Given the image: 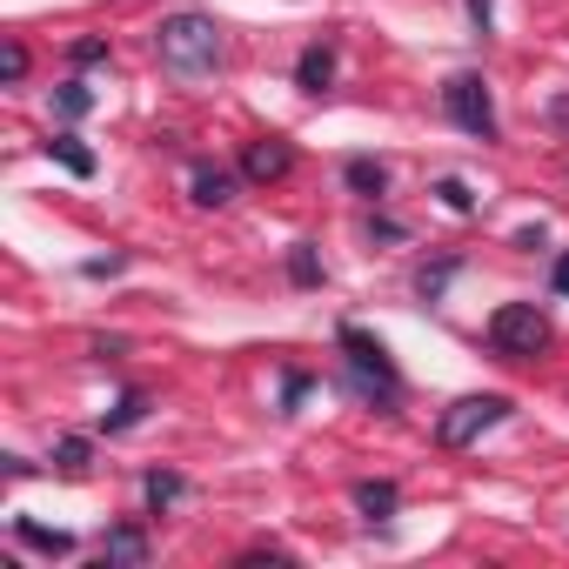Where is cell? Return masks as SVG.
<instances>
[{"label": "cell", "mask_w": 569, "mask_h": 569, "mask_svg": "<svg viewBox=\"0 0 569 569\" xmlns=\"http://www.w3.org/2000/svg\"><path fill=\"white\" fill-rule=\"evenodd\" d=\"M309 389H316L309 376H281V416H296V402H302Z\"/></svg>", "instance_id": "7402d4cb"}, {"label": "cell", "mask_w": 569, "mask_h": 569, "mask_svg": "<svg viewBox=\"0 0 569 569\" xmlns=\"http://www.w3.org/2000/svg\"><path fill=\"white\" fill-rule=\"evenodd\" d=\"M54 469H61V476H88V469H94V442H88V436H61V442H54Z\"/></svg>", "instance_id": "4fadbf2b"}, {"label": "cell", "mask_w": 569, "mask_h": 569, "mask_svg": "<svg viewBox=\"0 0 569 569\" xmlns=\"http://www.w3.org/2000/svg\"><path fill=\"white\" fill-rule=\"evenodd\" d=\"M188 188H194V208H228V201H234V174H228L221 161H194Z\"/></svg>", "instance_id": "ba28073f"}, {"label": "cell", "mask_w": 569, "mask_h": 569, "mask_svg": "<svg viewBox=\"0 0 569 569\" xmlns=\"http://www.w3.org/2000/svg\"><path fill=\"white\" fill-rule=\"evenodd\" d=\"M296 88H302V94H329V88H336V48H329V41L302 48V61H296Z\"/></svg>", "instance_id": "52a82bcc"}, {"label": "cell", "mask_w": 569, "mask_h": 569, "mask_svg": "<svg viewBox=\"0 0 569 569\" xmlns=\"http://www.w3.org/2000/svg\"><path fill=\"white\" fill-rule=\"evenodd\" d=\"M289 168H296V148L281 141V134H268V141H248V148H241V174H248V181H281Z\"/></svg>", "instance_id": "8992f818"}, {"label": "cell", "mask_w": 569, "mask_h": 569, "mask_svg": "<svg viewBox=\"0 0 569 569\" xmlns=\"http://www.w3.org/2000/svg\"><path fill=\"white\" fill-rule=\"evenodd\" d=\"M456 268H462V261H436V268H422V274H416V296H422V302H442V289L456 281Z\"/></svg>", "instance_id": "d6986e66"}, {"label": "cell", "mask_w": 569, "mask_h": 569, "mask_svg": "<svg viewBox=\"0 0 569 569\" xmlns=\"http://www.w3.org/2000/svg\"><path fill=\"white\" fill-rule=\"evenodd\" d=\"M21 74H28V48L8 41V48H0V81H21Z\"/></svg>", "instance_id": "44dd1931"}, {"label": "cell", "mask_w": 569, "mask_h": 569, "mask_svg": "<svg viewBox=\"0 0 569 569\" xmlns=\"http://www.w3.org/2000/svg\"><path fill=\"white\" fill-rule=\"evenodd\" d=\"M154 54H161V68L181 74V81L214 74V68H221V28H214L208 14H161V28H154Z\"/></svg>", "instance_id": "6da1fadb"}, {"label": "cell", "mask_w": 569, "mask_h": 569, "mask_svg": "<svg viewBox=\"0 0 569 569\" xmlns=\"http://www.w3.org/2000/svg\"><path fill=\"white\" fill-rule=\"evenodd\" d=\"M68 54H74L81 68H94V61H108V41H94V34H81V41H74Z\"/></svg>", "instance_id": "603a6c76"}, {"label": "cell", "mask_w": 569, "mask_h": 569, "mask_svg": "<svg viewBox=\"0 0 569 569\" xmlns=\"http://www.w3.org/2000/svg\"><path fill=\"white\" fill-rule=\"evenodd\" d=\"M442 114H449L462 134H476V141H496V134H502L496 101H489V81H482V74H469V68L442 81Z\"/></svg>", "instance_id": "3957f363"}, {"label": "cell", "mask_w": 569, "mask_h": 569, "mask_svg": "<svg viewBox=\"0 0 569 569\" xmlns=\"http://www.w3.org/2000/svg\"><path fill=\"white\" fill-rule=\"evenodd\" d=\"M336 342H342V362H349L356 389H362L376 409H396V402H402V376H396L389 349H382L369 329H356V322H342V329H336Z\"/></svg>", "instance_id": "7a4b0ae2"}, {"label": "cell", "mask_w": 569, "mask_h": 569, "mask_svg": "<svg viewBox=\"0 0 569 569\" xmlns=\"http://www.w3.org/2000/svg\"><path fill=\"white\" fill-rule=\"evenodd\" d=\"M349 502H356L369 522H389V516L402 509V489H396V482H376V476H362V482L349 489Z\"/></svg>", "instance_id": "9c48e42d"}, {"label": "cell", "mask_w": 569, "mask_h": 569, "mask_svg": "<svg viewBox=\"0 0 569 569\" xmlns=\"http://www.w3.org/2000/svg\"><path fill=\"white\" fill-rule=\"evenodd\" d=\"M369 234H376V241H402V221H389V214H382V221H369Z\"/></svg>", "instance_id": "d4e9b609"}, {"label": "cell", "mask_w": 569, "mask_h": 569, "mask_svg": "<svg viewBox=\"0 0 569 569\" xmlns=\"http://www.w3.org/2000/svg\"><path fill=\"white\" fill-rule=\"evenodd\" d=\"M489 349L509 356V362L542 356V349H549V322H542V309H536V302H502V309L489 316Z\"/></svg>", "instance_id": "277c9868"}, {"label": "cell", "mask_w": 569, "mask_h": 569, "mask_svg": "<svg viewBox=\"0 0 569 569\" xmlns=\"http://www.w3.org/2000/svg\"><path fill=\"white\" fill-rule=\"evenodd\" d=\"M181 489H188V482H181L174 469H148V482H141V496H148V509H154V516H161L168 502H181Z\"/></svg>", "instance_id": "2e32d148"}, {"label": "cell", "mask_w": 569, "mask_h": 569, "mask_svg": "<svg viewBox=\"0 0 569 569\" xmlns=\"http://www.w3.org/2000/svg\"><path fill=\"white\" fill-rule=\"evenodd\" d=\"M134 422H148V396H141V389H128V396L101 416V429H108V436H121V429H134Z\"/></svg>", "instance_id": "9a60e30c"}, {"label": "cell", "mask_w": 569, "mask_h": 569, "mask_svg": "<svg viewBox=\"0 0 569 569\" xmlns=\"http://www.w3.org/2000/svg\"><path fill=\"white\" fill-rule=\"evenodd\" d=\"M436 194H442V208H449V214H476V194H469V181L442 174V181H436Z\"/></svg>", "instance_id": "ffe728a7"}, {"label": "cell", "mask_w": 569, "mask_h": 569, "mask_svg": "<svg viewBox=\"0 0 569 569\" xmlns=\"http://www.w3.org/2000/svg\"><path fill=\"white\" fill-rule=\"evenodd\" d=\"M469 21H476V28L489 34V0H469Z\"/></svg>", "instance_id": "484cf974"}, {"label": "cell", "mask_w": 569, "mask_h": 569, "mask_svg": "<svg viewBox=\"0 0 569 569\" xmlns=\"http://www.w3.org/2000/svg\"><path fill=\"white\" fill-rule=\"evenodd\" d=\"M289 281H296V289H322V254H316V241H296L289 248Z\"/></svg>", "instance_id": "5bb4252c"}, {"label": "cell", "mask_w": 569, "mask_h": 569, "mask_svg": "<svg viewBox=\"0 0 569 569\" xmlns=\"http://www.w3.org/2000/svg\"><path fill=\"white\" fill-rule=\"evenodd\" d=\"M556 296H569V254L556 261Z\"/></svg>", "instance_id": "4316f807"}, {"label": "cell", "mask_w": 569, "mask_h": 569, "mask_svg": "<svg viewBox=\"0 0 569 569\" xmlns=\"http://www.w3.org/2000/svg\"><path fill=\"white\" fill-rule=\"evenodd\" d=\"M14 536H21L28 549H41V556H74V536H68V529H48V522H34V516H14Z\"/></svg>", "instance_id": "8fae6325"}, {"label": "cell", "mask_w": 569, "mask_h": 569, "mask_svg": "<svg viewBox=\"0 0 569 569\" xmlns=\"http://www.w3.org/2000/svg\"><path fill=\"white\" fill-rule=\"evenodd\" d=\"M54 108H61L68 121H81V114H94V88H88V81H61V88H54Z\"/></svg>", "instance_id": "ac0fdd59"}, {"label": "cell", "mask_w": 569, "mask_h": 569, "mask_svg": "<svg viewBox=\"0 0 569 569\" xmlns=\"http://www.w3.org/2000/svg\"><path fill=\"white\" fill-rule=\"evenodd\" d=\"M101 562H121V569H141V562H148V536H141L134 522H121V529H108V536H101Z\"/></svg>", "instance_id": "30bf717a"}, {"label": "cell", "mask_w": 569, "mask_h": 569, "mask_svg": "<svg viewBox=\"0 0 569 569\" xmlns=\"http://www.w3.org/2000/svg\"><path fill=\"white\" fill-rule=\"evenodd\" d=\"M502 416H509V396H462V402H449V409L436 416V442H442V449H469V442L489 436Z\"/></svg>", "instance_id": "5b68a950"}, {"label": "cell", "mask_w": 569, "mask_h": 569, "mask_svg": "<svg viewBox=\"0 0 569 569\" xmlns=\"http://www.w3.org/2000/svg\"><path fill=\"white\" fill-rule=\"evenodd\" d=\"M48 154H54V161H61L68 174H81V181L94 174V154H88V148H81L74 134H54V141H48Z\"/></svg>", "instance_id": "e0dca14e"}, {"label": "cell", "mask_w": 569, "mask_h": 569, "mask_svg": "<svg viewBox=\"0 0 569 569\" xmlns=\"http://www.w3.org/2000/svg\"><path fill=\"white\" fill-rule=\"evenodd\" d=\"M342 181H349L356 194H369V201H376V194L389 188V168H382V161H369V154H356V161L342 168Z\"/></svg>", "instance_id": "7c38bea8"}, {"label": "cell", "mask_w": 569, "mask_h": 569, "mask_svg": "<svg viewBox=\"0 0 569 569\" xmlns=\"http://www.w3.org/2000/svg\"><path fill=\"white\" fill-rule=\"evenodd\" d=\"M121 268H128V254H94L88 261V274H121Z\"/></svg>", "instance_id": "cb8c5ba5"}]
</instances>
